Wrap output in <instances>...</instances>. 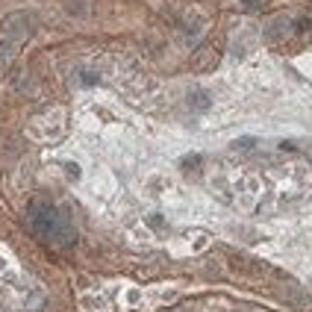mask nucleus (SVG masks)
<instances>
[{
	"mask_svg": "<svg viewBox=\"0 0 312 312\" xmlns=\"http://www.w3.org/2000/svg\"><path fill=\"white\" fill-rule=\"evenodd\" d=\"M27 224L32 230V236H38L41 242L53 245V248H71L77 242V230L71 224V218L56 209L50 200H32L27 209Z\"/></svg>",
	"mask_w": 312,
	"mask_h": 312,
	"instance_id": "obj_1",
	"label": "nucleus"
},
{
	"mask_svg": "<svg viewBox=\"0 0 312 312\" xmlns=\"http://www.w3.org/2000/svg\"><path fill=\"white\" fill-rule=\"evenodd\" d=\"M27 35H29V18L27 15H12V18H6L3 21V27H0V71L15 59V53L24 47V41H27Z\"/></svg>",
	"mask_w": 312,
	"mask_h": 312,
	"instance_id": "obj_2",
	"label": "nucleus"
},
{
	"mask_svg": "<svg viewBox=\"0 0 312 312\" xmlns=\"http://www.w3.org/2000/svg\"><path fill=\"white\" fill-rule=\"evenodd\" d=\"M200 32H203L200 18L189 15V18H186V24H183V41H186V44H198V41H200Z\"/></svg>",
	"mask_w": 312,
	"mask_h": 312,
	"instance_id": "obj_3",
	"label": "nucleus"
},
{
	"mask_svg": "<svg viewBox=\"0 0 312 312\" xmlns=\"http://www.w3.org/2000/svg\"><path fill=\"white\" fill-rule=\"evenodd\" d=\"M268 38H289L292 35V18H277L268 29H265Z\"/></svg>",
	"mask_w": 312,
	"mask_h": 312,
	"instance_id": "obj_4",
	"label": "nucleus"
},
{
	"mask_svg": "<svg viewBox=\"0 0 312 312\" xmlns=\"http://www.w3.org/2000/svg\"><path fill=\"white\" fill-rule=\"evenodd\" d=\"M80 83H83V85H94V83H97V74H94V71H83V74H80Z\"/></svg>",
	"mask_w": 312,
	"mask_h": 312,
	"instance_id": "obj_5",
	"label": "nucleus"
}]
</instances>
